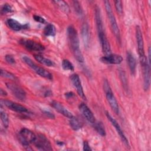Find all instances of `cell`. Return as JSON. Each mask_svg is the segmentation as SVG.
<instances>
[{"mask_svg": "<svg viewBox=\"0 0 151 151\" xmlns=\"http://www.w3.org/2000/svg\"><path fill=\"white\" fill-rule=\"evenodd\" d=\"M70 79L71 81L72 84H73L74 87L76 88L77 92L78 94L84 100H86V97L83 91V88L81 85V82L80 81V78L78 74H73L71 76Z\"/></svg>", "mask_w": 151, "mask_h": 151, "instance_id": "12", "label": "cell"}, {"mask_svg": "<svg viewBox=\"0 0 151 151\" xmlns=\"http://www.w3.org/2000/svg\"><path fill=\"white\" fill-rule=\"evenodd\" d=\"M51 106L58 113H60V114H63L64 116L68 119H70L73 116V114L70 111H68L61 103H60L58 101H52Z\"/></svg>", "mask_w": 151, "mask_h": 151, "instance_id": "16", "label": "cell"}, {"mask_svg": "<svg viewBox=\"0 0 151 151\" xmlns=\"http://www.w3.org/2000/svg\"><path fill=\"white\" fill-rule=\"evenodd\" d=\"M67 36L70 48L75 58L79 63H83L84 58L80 49L78 34L77 30L73 25H70L67 28Z\"/></svg>", "mask_w": 151, "mask_h": 151, "instance_id": "1", "label": "cell"}, {"mask_svg": "<svg viewBox=\"0 0 151 151\" xmlns=\"http://www.w3.org/2000/svg\"><path fill=\"white\" fill-rule=\"evenodd\" d=\"M98 36H99V38L100 41L103 52L105 54V55H109V54H111L110 43L109 42V40H107V38L106 37L105 32L99 35Z\"/></svg>", "mask_w": 151, "mask_h": 151, "instance_id": "17", "label": "cell"}, {"mask_svg": "<svg viewBox=\"0 0 151 151\" xmlns=\"http://www.w3.org/2000/svg\"><path fill=\"white\" fill-rule=\"evenodd\" d=\"M6 24L9 28L14 30V31H20L22 29L27 28V25H22L17 20L9 18L6 21Z\"/></svg>", "mask_w": 151, "mask_h": 151, "instance_id": "18", "label": "cell"}, {"mask_svg": "<svg viewBox=\"0 0 151 151\" xmlns=\"http://www.w3.org/2000/svg\"><path fill=\"white\" fill-rule=\"evenodd\" d=\"M1 104H4L5 106L8 107L11 110L15 111L18 113H27L28 110L24 106L18 104L17 103L13 102L8 100H1Z\"/></svg>", "mask_w": 151, "mask_h": 151, "instance_id": "11", "label": "cell"}, {"mask_svg": "<svg viewBox=\"0 0 151 151\" xmlns=\"http://www.w3.org/2000/svg\"><path fill=\"white\" fill-rule=\"evenodd\" d=\"M1 76L2 77L6 78L11 79V80H15L16 78L15 76L13 74H12L11 73L9 72L8 71L2 70V69L1 70Z\"/></svg>", "mask_w": 151, "mask_h": 151, "instance_id": "29", "label": "cell"}, {"mask_svg": "<svg viewBox=\"0 0 151 151\" xmlns=\"http://www.w3.org/2000/svg\"><path fill=\"white\" fill-rule=\"evenodd\" d=\"M104 6L105 9L106 11V14L107 15V17L109 18V20L110 21L111 28L112 30V32L113 34L114 35L117 41L120 43L121 39H120V30L119 28V27L117 25L115 17L113 14V12L111 9V7L110 4V2L109 1H104Z\"/></svg>", "mask_w": 151, "mask_h": 151, "instance_id": "2", "label": "cell"}, {"mask_svg": "<svg viewBox=\"0 0 151 151\" xmlns=\"http://www.w3.org/2000/svg\"><path fill=\"white\" fill-rule=\"evenodd\" d=\"M11 12H12V8L9 4H5L2 6L1 8V13L2 14H5L6 13Z\"/></svg>", "mask_w": 151, "mask_h": 151, "instance_id": "31", "label": "cell"}, {"mask_svg": "<svg viewBox=\"0 0 151 151\" xmlns=\"http://www.w3.org/2000/svg\"><path fill=\"white\" fill-rule=\"evenodd\" d=\"M119 77L122 84V86L125 90H127L128 89V83H127V78L126 76V73L123 70L119 71Z\"/></svg>", "mask_w": 151, "mask_h": 151, "instance_id": "26", "label": "cell"}, {"mask_svg": "<svg viewBox=\"0 0 151 151\" xmlns=\"http://www.w3.org/2000/svg\"><path fill=\"white\" fill-rule=\"evenodd\" d=\"M19 43L26 49L30 51H41L44 50V47L39 42L27 39H22L19 41Z\"/></svg>", "mask_w": 151, "mask_h": 151, "instance_id": "10", "label": "cell"}, {"mask_svg": "<svg viewBox=\"0 0 151 151\" xmlns=\"http://www.w3.org/2000/svg\"><path fill=\"white\" fill-rule=\"evenodd\" d=\"M93 124H94V127L96 129V130L97 131V132L101 136H106V130H105L103 124H102V123L95 122V123Z\"/></svg>", "mask_w": 151, "mask_h": 151, "instance_id": "25", "label": "cell"}, {"mask_svg": "<svg viewBox=\"0 0 151 151\" xmlns=\"http://www.w3.org/2000/svg\"><path fill=\"white\" fill-rule=\"evenodd\" d=\"M44 34L46 36H54L56 34V28L51 24H47L44 29Z\"/></svg>", "mask_w": 151, "mask_h": 151, "instance_id": "23", "label": "cell"}, {"mask_svg": "<svg viewBox=\"0 0 151 151\" xmlns=\"http://www.w3.org/2000/svg\"><path fill=\"white\" fill-rule=\"evenodd\" d=\"M104 90L106 93L107 100L110 107L116 114H118L119 113V104L107 80H105L104 82Z\"/></svg>", "mask_w": 151, "mask_h": 151, "instance_id": "6", "label": "cell"}, {"mask_svg": "<svg viewBox=\"0 0 151 151\" xmlns=\"http://www.w3.org/2000/svg\"><path fill=\"white\" fill-rule=\"evenodd\" d=\"M127 62L131 74L132 75H134L136 69V62L134 55L130 51L127 52Z\"/></svg>", "mask_w": 151, "mask_h": 151, "instance_id": "19", "label": "cell"}, {"mask_svg": "<svg viewBox=\"0 0 151 151\" xmlns=\"http://www.w3.org/2000/svg\"><path fill=\"white\" fill-rule=\"evenodd\" d=\"M33 18H34V20L38 22H40V23H42V24H43V23H44V22H45V19H44L42 17H40V16H39V15H34L33 16Z\"/></svg>", "mask_w": 151, "mask_h": 151, "instance_id": "34", "label": "cell"}, {"mask_svg": "<svg viewBox=\"0 0 151 151\" xmlns=\"http://www.w3.org/2000/svg\"><path fill=\"white\" fill-rule=\"evenodd\" d=\"M100 60L102 63L106 64H119L123 61V58L120 55L110 54L102 57L100 58Z\"/></svg>", "mask_w": 151, "mask_h": 151, "instance_id": "14", "label": "cell"}, {"mask_svg": "<svg viewBox=\"0 0 151 151\" xmlns=\"http://www.w3.org/2000/svg\"><path fill=\"white\" fill-rule=\"evenodd\" d=\"M34 58L35 59L38 61L39 63H40L42 64H44L46 66L48 67H52L54 66V63H53V61H52L51 60H50L48 58H47L42 55H34Z\"/></svg>", "mask_w": 151, "mask_h": 151, "instance_id": "21", "label": "cell"}, {"mask_svg": "<svg viewBox=\"0 0 151 151\" xmlns=\"http://www.w3.org/2000/svg\"><path fill=\"white\" fill-rule=\"evenodd\" d=\"M73 6L76 13H77L78 15L82 14L83 10L80 3L78 1H73Z\"/></svg>", "mask_w": 151, "mask_h": 151, "instance_id": "32", "label": "cell"}, {"mask_svg": "<svg viewBox=\"0 0 151 151\" xmlns=\"http://www.w3.org/2000/svg\"><path fill=\"white\" fill-rule=\"evenodd\" d=\"M0 94H1V96H6V94H7L6 91L5 90H4L3 89H2V88L0 90Z\"/></svg>", "mask_w": 151, "mask_h": 151, "instance_id": "38", "label": "cell"}, {"mask_svg": "<svg viewBox=\"0 0 151 151\" xmlns=\"http://www.w3.org/2000/svg\"><path fill=\"white\" fill-rule=\"evenodd\" d=\"M83 150H87V151L91 150V149L87 141H84L83 142Z\"/></svg>", "mask_w": 151, "mask_h": 151, "instance_id": "36", "label": "cell"}, {"mask_svg": "<svg viewBox=\"0 0 151 151\" xmlns=\"http://www.w3.org/2000/svg\"><path fill=\"white\" fill-rule=\"evenodd\" d=\"M19 140L24 147L27 150H32L29 146L30 143H33L36 138V135L30 130L22 128L19 132Z\"/></svg>", "mask_w": 151, "mask_h": 151, "instance_id": "3", "label": "cell"}, {"mask_svg": "<svg viewBox=\"0 0 151 151\" xmlns=\"http://www.w3.org/2000/svg\"><path fill=\"white\" fill-rule=\"evenodd\" d=\"M5 60L8 63L11 64H13L15 63V60L14 59L13 56L11 55H6L5 56Z\"/></svg>", "mask_w": 151, "mask_h": 151, "instance_id": "33", "label": "cell"}, {"mask_svg": "<svg viewBox=\"0 0 151 151\" xmlns=\"http://www.w3.org/2000/svg\"><path fill=\"white\" fill-rule=\"evenodd\" d=\"M53 2L55 3V4L63 12H64L66 14L69 12V11H70L69 6H68V4H67V2H65V1H54Z\"/></svg>", "mask_w": 151, "mask_h": 151, "instance_id": "24", "label": "cell"}, {"mask_svg": "<svg viewBox=\"0 0 151 151\" xmlns=\"http://www.w3.org/2000/svg\"><path fill=\"white\" fill-rule=\"evenodd\" d=\"M43 113L45 115L46 117H47L50 119H54L55 118V116L49 111H47V110L43 111Z\"/></svg>", "mask_w": 151, "mask_h": 151, "instance_id": "35", "label": "cell"}, {"mask_svg": "<svg viewBox=\"0 0 151 151\" xmlns=\"http://www.w3.org/2000/svg\"><path fill=\"white\" fill-rule=\"evenodd\" d=\"M88 28H89L87 24H83L81 28V35L84 45L86 47H88L90 41V33Z\"/></svg>", "mask_w": 151, "mask_h": 151, "instance_id": "20", "label": "cell"}, {"mask_svg": "<svg viewBox=\"0 0 151 151\" xmlns=\"http://www.w3.org/2000/svg\"><path fill=\"white\" fill-rule=\"evenodd\" d=\"M0 114H1V119L2 121V123L4 125V126L5 128H7L9 126V118L7 113L3 111L2 109H1L0 111Z\"/></svg>", "mask_w": 151, "mask_h": 151, "instance_id": "27", "label": "cell"}, {"mask_svg": "<svg viewBox=\"0 0 151 151\" xmlns=\"http://www.w3.org/2000/svg\"><path fill=\"white\" fill-rule=\"evenodd\" d=\"M106 115L108 119V120L111 122V124L114 127L115 129L116 130L117 133L119 134L120 137L121 138L122 142H123V143L128 148H130V146H129V142H128V140L126 138V136L124 135L123 130H122V128L120 127L119 124L117 123V122L109 114V113L108 111H106Z\"/></svg>", "mask_w": 151, "mask_h": 151, "instance_id": "9", "label": "cell"}, {"mask_svg": "<svg viewBox=\"0 0 151 151\" xmlns=\"http://www.w3.org/2000/svg\"><path fill=\"white\" fill-rule=\"evenodd\" d=\"M142 73H143V87L145 90H147L150 87V65L147 64L145 65L141 66Z\"/></svg>", "mask_w": 151, "mask_h": 151, "instance_id": "15", "label": "cell"}, {"mask_svg": "<svg viewBox=\"0 0 151 151\" xmlns=\"http://www.w3.org/2000/svg\"><path fill=\"white\" fill-rule=\"evenodd\" d=\"M34 145L40 150H52V148L48 139L43 134H39L36 136Z\"/></svg>", "mask_w": 151, "mask_h": 151, "instance_id": "7", "label": "cell"}, {"mask_svg": "<svg viewBox=\"0 0 151 151\" xmlns=\"http://www.w3.org/2000/svg\"><path fill=\"white\" fill-rule=\"evenodd\" d=\"M65 97L67 99H70V98H72L74 96V94L72 92H68V93H65Z\"/></svg>", "mask_w": 151, "mask_h": 151, "instance_id": "37", "label": "cell"}, {"mask_svg": "<svg viewBox=\"0 0 151 151\" xmlns=\"http://www.w3.org/2000/svg\"><path fill=\"white\" fill-rule=\"evenodd\" d=\"M136 37L137 44V50L139 55V60L140 65H142L145 64V63H147V58L146 57L145 54V50H144V42H143V38L142 31L139 26H136Z\"/></svg>", "mask_w": 151, "mask_h": 151, "instance_id": "5", "label": "cell"}, {"mask_svg": "<svg viewBox=\"0 0 151 151\" xmlns=\"http://www.w3.org/2000/svg\"><path fill=\"white\" fill-rule=\"evenodd\" d=\"M62 67L64 70L67 71H74V68L73 64L68 60L64 59L62 61Z\"/></svg>", "mask_w": 151, "mask_h": 151, "instance_id": "28", "label": "cell"}, {"mask_svg": "<svg viewBox=\"0 0 151 151\" xmlns=\"http://www.w3.org/2000/svg\"><path fill=\"white\" fill-rule=\"evenodd\" d=\"M79 110L83 115V116L86 119V120L88 122H89L91 123H95L96 120L93 113L85 103H82L80 104Z\"/></svg>", "mask_w": 151, "mask_h": 151, "instance_id": "13", "label": "cell"}, {"mask_svg": "<svg viewBox=\"0 0 151 151\" xmlns=\"http://www.w3.org/2000/svg\"><path fill=\"white\" fill-rule=\"evenodd\" d=\"M69 119H70V121H69L70 126L73 130H78L82 127L83 126L82 123L77 117L73 116L71 118Z\"/></svg>", "mask_w": 151, "mask_h": 151, "instance_id": "22", "label": "cell"}, {"mask_svg": "<svg viewBox=\"0 0 151 151\" xmlns=\"http://www.w3.org/2000/svg\"><path fill=\"white\" fill-rule=\"evenodd\" d=\"M7 88L11 91L12 94L18 100L24 101L26 99V93L20 86L13 83H6Z\"/></svg>", "mask_w": 151, "mask_h": 151, "instance_id": "8", "label": "cell"}, {"mask_svg": "<svg viewBox=\"0 0 151 151\" xmlns=\"http://www.w3.org/2000/svg\"><path fill=\"white\" fill-rule=\"evenodd\" d=\"M22 60L27 65H28L35 73H36L41 77L47 78L48 80L52 79V74L49 71H48L45 68L38 65L29 57L27 56H24L22 57Z\"/></svg>", "mask_w": 151, "mask_h": 151, "instance_id": "4", "label": "cell"}, {"mask_svg": "<svg viewBox=\"0 0 151 151\" xmlns=\"http://www.w3.org/2000/svg\"><path fill=\"white\" fill-rule=\"evenodd\" d=\"M114 5L116 9V11L121 15L123 13V5L122 2L121 1H114Z\"/></svg>", "mask_w": 151, "mask_h": 151, "instance_id": "30", "label": "cell"}]
</instances>
